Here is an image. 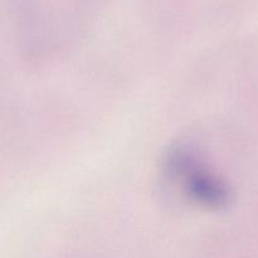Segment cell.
Instances as JSON below:
<instances>
[{
  "label": "cell",
  "instance_id": "cell-1",
  "mask_svg": "<svg viewBox=\"0 0 258 258\" xmlns=\"http://www.w3.org/2000/svg\"><path fill=\"white\" fill-rule=\"evenodd\" d=\"M163 169L171 184L194 206L217 211L229 204L228 185L197 146L185 143L171 146L164 158Z\"/></svg>",
  "mask_w": 258,
  "mask_h": 258
}]
</instances>
